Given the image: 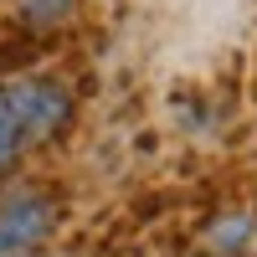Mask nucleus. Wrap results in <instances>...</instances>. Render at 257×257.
Listing matches in <instances>:
<instances>
[{
	"instance_id": "nucleus-1",
	"label": "nucleus",
	"mask_w": 257,
	"mask_h": 257,
	"mask_svg": "<svg viewBox=\"0 0 257 257\" xmlns=\"http://www.w3.org/2000/svg\"><path fill=\"white\" fill-rule=\"evenodd\" d=\"M67 118H72V93L62 82H52V77L0 82V175L26 149L47 144Z\"/></svg>"
}]
</instances>
